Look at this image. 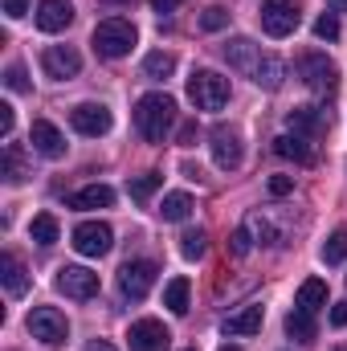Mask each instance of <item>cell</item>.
I'll use <instances>...</instances> for the list:
<instances>
[{
  "label": "cell",
  "mask_w": 347,
  "mask_h": 351,
  "mask_svg": "<svg viewBox=\"0 0 347 351\" xmlns=\"http://www.w3.org/2000/svg\"><path fill=\"white\" fill-rule=\"evenodd\" d=\"M156 274H160V265L147 262V258L127 262L123 269H119V290H123V298H131V302L147 298V294H152V286H156Z\"/></svg>",
  "instance_id": "52a82bcc"
},
{
  "label": "cell",
  "mask_w": 347,
  "mask_h": 351,
  "mask_svg": "<svg viewBox=\"0 0 347 351\" xmlns=\"http://www.w3.org/2000/svg\"><path fill=\"white\" fill-rule=\"evenodd\" d=\"M286 335H290V339H298V343H315V335H319L315 315H311V311H302V306H294V311L286 315Z\"/></svg>",
  "instance_id": "7402d4cb"
},
{
  "label": "cell",
  "mask_w": 347,
  "mask_h": 351,
  "mask_svg": "<svg viewBox=\"0 0 347 351\" xmlns=\"http://www.w3.org/2000/svg\"><path fill=\"white\" fill-rule=\"evenodd\" d=\"M180 4H184V0H152L156 12H172V8H180Z\"/></svg>",
  "instance_id": "b9f144b4"
},
{
  "label": "cell",
  "mask_w": 347,
  "mask_h": 351,
  "mask_svg": "<svg viewBox=\"0 0 347 351\" xmlns=\"http://www.w3.org/2000/svg\"><path fill=\"white\" fill-rule=\"evenodd\" d=\"M66 204H70V208H78V213H90V208H110V204H115V188H106V184H86V188H78Z\"/></svg>",
  "instance_id": "ffe728a7"
},
{
  "label": "cell",
  "mask_w": 347,
  "mask_h": 351,
  "mask_svg": "<svg viewBox=\"0 0 347 351\" xmlns=\"http://www.w3.org/2000/svg\"><path fill=\"white\" fill-rule=\"evenodd\" d=\"M86 351H115V348H110V343H106V339H94V343H90Z\"/></svg>",
  "instance_id": "7bdbcfd3"
},
{
  "label": "cell",
  "mask_w": 347,
  "mask_h": 351,
  "mask_svg": "<svg viewBox=\"0 0 347 351\" xmlns=\"http://www.w3.org/2000/svg\"><path fill=\"white\" fill-rule=\"evenodd\" d=\"M4 86L12 90V94H25V90H29V78H25V66H8V70H4Z\"/></svg>",
  "instance_id": "e575fe53"
},
{
  "label": "cell",
  "mask_w": 347,
  "mask_h": 351,
  "mask_svg": "<svg viewBox=\"0 0 347 351\" xmlns=\"http://www.w3.org/2000/svg\"><path fill=\"white\" fill-rule=\"evenodd\" d=\"M12 123H16V110H12L8 102H0V135H4V139L12 135Z\"/></svg>",
  "instance_id": "8d00e7d4"
},
{
  "label": "cell",
  "mask_w": 347,
  "mask_h": 351,
  "mask_svg": "<svg viewBox=\"0 0 347 351\" xmlns=\"http://www.w3.org/2000/svg\"><path fill=\"white\" fill-rule=\"evenodd\" d=\"M323 262L327 265L347 262V229H335V233L327 237V245H323Z\"/></svg>",
  "instance_id": "f546056e"
},
{
  "label": "cell",
  "mask_w": 347,
  "mask_h": 351,
  "mask_svg": "<svg viewBox=\"0 0 347 351\" xmlns=\"http://www.w3.org/2000/svg\"><path fill=\"white\" fill-rule=\"evenodd\" d=\"M213 143V160H217V168H225V172H233V168H241V156H246V147H241V131L237 127H213V135H208Z\"/></svg>",
  "instance_id": "8fae6325"
},
{
  "label": "cell",
  "mask_w": 347,
  "mask_h": 351,
  "mask_svg": "<svg viewBox=\"0 0 347 351\" xmlns=\"http://www.w3.org/2000/svg\"><path fill=\"white\" fill-rule=\"evenodd\" d=\"M29 143H33V152L45 156V160H62V156H66V135H62L49 119H37V123L29 127Z\"/></svg>",
  "instance_id": "9a60e30c"
},
{
  "label": "cell",
  "mask_w": 347,
  "mask_h": 351,
  "mask_svg": "<svg viewBox=\"0 0 347 351\" xmlns=\"http://www.w3.org/2000/svg\"><path fill=\"white\" fill-rule=\"evenodd\" d=\"M58 290H62L66 298L86 302V298L98 294V274L86 269V265H62V269H58Z\"/></svg>",
  "instance_id": "4fadbf2b"
},
{
  "label": "cell",
  "mask_w": 347,
  "mask_h": 351,
  "mask_svg": "<svg viewBox=\"0 0 347 351\" xmlns=\"http://www.w3.org/2000/svg\"><path fill=\"white\" fill-rule=\"evenodd\" d=\"M0 176H4L8 184H25V180H29V164H25V156H21V147H16V143H8V147H4Z\"/></svg>",
  "instance_id": "cb8c5ba5"
},
{
  "label": "cell",
  "mask_w": 347,
  "mask_h": 351,
  "mask_svg": "<svg viewBox=\"0 0 347 351\" xmlns=\"http://www.w3.org/2000/svg\"><path fill=\"white\" fill-rule=\"evenodd\" d=\"M70 123H74V131L78 135H90V139H98V135H106L110 131V110L102 106V102H78L74 110H70Z\"/></svg>",
  "instance_id": "5bb4252c"
},
{
  "label": "cell",
  "mask_w": 347,
  "mask_h": 351,
  "mask_svg": "<svg viewBox=\"0 0 347 351\" xmlns=\"http://www.w3.org/2000/svg\"><path fill=\"white\" fill-rule=\"evenodd\" d=\"M229 25V12L221 8V4H213V8H204V16H200V29H208V33H217V29H225Z\"/></svg>",
  "instance_id": "836d02e7"
},
{
  "label": "cell",
  "mask_w": 347,
  "mask_h": 351,
  "mask_svg": "<svg viewBox=\"0 0 347 351\" xmlns=\"http://www.w3.org/2000/svg\"><path fill=\"white\" fill-rule=\"evenodd\" d=\"M327 4H331L335 12H347V0H327Z\"/></svg>",
  "instance_id": "ee69618b"
},
{
  "label": "cell",
  "mask_w": 347,
  "mask_h": 351,
  "mask_svg": "<svg viewBox=\"0 0 347 351\" xmlns=\"http://www.w3.org/2000/svg\"><path fill=\"white\" fill-rule=\"evenodd\" d=\"M331 327H347V302H335L331 306Z\"/></svg>",
  "instance_id": "60d3db41"
},
{
  "label": "cell",
  "mask_w": 347,
  "mask_h": 351,
  "mask_svg": "<svg viewBox=\"0 0 347 351\" xmlns=\"http://www.w3.org/2000/svg\"><path fill=\"white\" fill-rule=\"evenodd\" d=\"M176 123V98L172 94H143L135 102V131L147 143H164Z\"/></svg>",
  "instance_id": "7a4b0ae2"
},
{
  "label": "cell",
  "mask_w": 347,
  "mask_h": 351,
  "mask_svg": "<svg viewBox=\"0 0 347 351\" xmlns=\"http://www.w3.org/2000/svg\"><path fill=\"white\" fill-rule=\"evenodd\" d=\"M270 192H274V196L294 192V176H270Z\"/></svg>",
  "instance_id": "74e56055"
},
{
  "label": "cell",
  "mask_w": 347,
  "mask_h": 351,
  "mask_svg": "<svg viewBox=\"0 0 347 351\" xmlns=\"http://www.w3.org/2000/svg\"><path fill=\"white\" fill-rule=\"evenodd\" d=\"M286 127H290L294 135L315 139V135H323V131L331 127V114H327L323 106H294V110L286 114Z\"/></svg>",
  "instance_id": "2e32d148"
},
{
  "label": "cell",
  "mask_w": 347,
  "mask_h": 351,
  "mask_svg": "<svg viewBox=\"0 0 347 351\" xmlns=\"http://www.w3.org/2000/svg\"><path fill=\"white\" fill-rule=\"evenodd\" d=\"M29 335L41 339L45 348H58V343L70 339V323H66L62 311H53V306H37V311L29 315Z\"/></svg>",
  "instance_id": "8992f818"
},
{
  "label": "cell",
  "mask_w": 347,
  "mask_h": 351,
  "mask_svg": "<svg viewBox=\"0 0 347 351\" xmlns=\"http://www.w3.org/2000/svg\"><path fill=\"white\" fill-rule=\"evenodd\" d=\"M196 143V123H184L180 127V147H192Z\"/></svg>",
  "instance_id": "ab89813d"
},
{
  "label": "cell",
  "mask_w": 347,
  "mask_h": 351,
  "mask_svg": "<svg viewBox=\"0 0 347 351\" xmlns=\"http://www.w3.org/2000/svg\"><path fill=\"white\" fill-rule=\"evenodd\" d=\"M294 70H298V78L315 90V94H331V90L339 86V70H335V62H331L327 53H319V49L298 53Z\"/></svg>",
  "instance_id": "5b68a950"
},
{
  "label": "cell",
  "mask_w": 347,
  "mask_h": 351,
  "mask_svg": "<svg viewBox=\"0 0 347 351\" xmlns=\"http://www.w3.org/2000/svg\"><path fill=\"white\" fill-rule=\"evenodd\" d=\"M246 229H250V233H258L261 245H278V241H282V233H278V229H274V225H270L261 213H254V217L246 221Z\"/></svg>",
  "instance_id": "1f68e13d"
},
{
  "label": "cell",
  "mask_w": 347,
  "mask_h": 351,
  "mask_svg": "<svg viewBox=\"0 0 347 351\" xmlns=\"http://www.w3.org/2000/svg\"><path fill=\"white\" fill-rule=\"evenodd\" d=\"M298 21H302V12L294 0H265L261 4V29L270 37H290L298 29Z\"/></svg>",
  "instance_id": "9c48e42d"
},
{
  "label": "cell",
  "mask_w": 347,
  "mask_h": 351,
  "mask_svg": "<svg viewBox=\"0 0 347 351\" xmlns=\"http://www.w3.org/2000/svg\"><path fill=\"white\" fill-rule=\"evenodd\" d=\"M204 250H208V241H204V233H200V229H188V233L180 237V254H184L188 262H200V258H204Z\"/></svg>",
  "instance_id": "4dcf8cb0"
},
{
  "label": "cell",
  "mask_w": 347,
  "mask_h": 351,
  "mask_svg": "<svg viewBox=\"0 0 347 351\" xmlns=\"http://www.w3.org/2000/svg\"><path fill=\"white\" fill-rule=\"evenodd\" d=\"M135 41H139V33H135V25L127 21V16H106V21H98L94 25V37H90V45H94V53L98 58H127L131 49H135Z\"/></svg>",
  "instance_id": "3957f363"
},
{
  "label": "cell",
  "mask_w": 347,
  "mask_h": 351,
  "mask_svg": "<svg viewBox=\"0 0 347 351\" xmlns=\"http://www.w3.org/2000/svg\"><path fill=\"white\" fill-rule=\"evenodd\" d=\"M274 152H278L282 160H294V164H311V160H315L307 135H278V139H274Z\"/></svg>",
  "instance_id": "44dd1931"
},
{
  "label": "cell",
  "mask_w": 347,
  "mask_h": 351,
  "mask_svg": "<svg viewBox=\"0 0 347 351\" xmlns=\"http://www.w3.org/2000/svg\"><path fill=\"white\" fill-rule=\"evenodd\" d=\"M225 58H229L233 70H241L261 90H282V82H286V66L274 53H261V45H254L250 37H233L225 45Z\"/></svg>",
  "instance_id": "6da1fadb"
},
{
  "label": "cell",
  "mask_w": 347,
  "mask_h": 351,
  "mask_svg": "<svg viewBox=\"0 0 347 351\" xmlns=\"http://www.w3.org/2000/svg\"><path fill=\"white\" fill-rule=\"evenodd\" d=\"M172 70H176V58L168 49H156V53L143 58V74H147V78H168Z\"/></svg>",
  "instance_id": "f1b7e54d"
},
{
  "label": "cell",
  "mask_w": 347,
  "mask_h": 351,
  "mask_svg": "<svg viewBox=\"0 0 347 351\" xmlns=\"http://www.w3.org/2000/svg\"><path fill=\"white\" fill-rule=\"evenodd\" d=\"M221 351H241V348H221Z\"/></svg>",
  "instance_id": "bcb514c9"
},
{
  "label": "cell",
  "mask_w": 347,
  "mask_h": 351,
  "mask_svg": "<svg viewBox=\"0 0 347 351\" xmlns=\"http://www.w3.org/2000/svg\"><path fill=\"white\" fill-rule=\"evenodd\" d=\"M294 306H302V311H319V306H327V282L323 278H307L302 286H298V302Z\"/></svg>",
  "instance_id": "603a6c76"
},
{
  "label": "cell",
  "mask_w": 347,
  "mask_h": 351,
  "mask_svg": "<svg viewBox=\"0 0 347 351\" xmlns=\"http://www.w3.org/2000/svg\"><path fill=\"white\" fill-rule=\"evenodd\" d=\"M4 12L16 21V16H25V12H29V0H4Z\"/></svg>",
  "instance_id": "f35d334b"
},
{
  "label": "cell",
  "mask_w": 347,
  "mask_h": 351,
  "mask_svg": "<svg viewBox=\"0 0 347 351\" xmlns=\"http://www.w3.org/2000/svg\"><path fill=\"white\" fill-rule=\"evenodd\" d=\"M70 241H74V250H78L82 258H102V254H110L115 233H110L106 221H82V225L70 233Z\"/></svg>",
  "instance_id": "ba28073f"
},
{
  "label": "cell",
  "mask_w": 347,
  "mask_h": 351,
  "mask_svg": "<svg viewBox=\"0 0 347 351\" xmlns=\"http://www.w3.org/2000/svg\"><path fill=\"white\" fill-rule=\"evenodd\" d=\"M102 4H135V0H102Z\"/></svg>",
  "instance_id": "f6af8a7d"
},
{
  "label": "cell",
  "mask_w": 347,
  "mask_h": 351,
  "mask_svg": "<svg viewBox=\"0 0 347 351\" xmlns=\"http://www.w3.org/2000/svg\"><path fill=\"white\" fill-rule=\"evenodd\" d=\"M250 245H254V237H250V229L241 225V229L229 237V250H233V258H246V254H250Z\"/></svg>",
  "instance_id": "d590c367"
},
{
  "label": "cell",
  "mask_w": 347,
  "mask_h": 351,
  "mask_svg": "<svg viewBox=\"0 0 347 351\" xmlns=\"http://www.w3.org/2000/svg\"><path fill=\"white\" fill-rule=\"evenodd\" d=\"M0 282H4V290L12 298H21L29 290V269H25V262L16 254H0Z\"/></svg>",
  "instance_id": "d6986e66"
},
{
  "label": "cell",
  "mask_w": 347,
  "mask_h": 351,
  "mask_svg": "<svg viewBox=\"0 0 347 351\" xmlns=\"http://www.w3.org/2000/svg\"><path fill=\"white\" fill-rule=\"evenodd\" d=\"M188 98H192L196 110H221L229 102V78H221L217 70H192Z\"/></svg>",
  "instance_id": "277c9868"
},
{
  "label": "cell",
  "mask_w": 347,
  "mask_h": 351,
  "mask_svg": "<svg viewBox=\"0 0 347 351\" xmlns=\"http://www.w3.org/2000/svg\"><path fill=\"white\" fill-rule=\"evenodd\" d=\"M164 188V176L160 172H143V176H131V184H127V192H131V200H139V204H147L156 192Z\"/></svg>",
  "instance_id": "d4e9b609"
},
{
  "label": "cell",
  "mask_w": 347,
  "mask_h": 351,
  "mask_svg": "<svg viewBox=\"0 0 347 351\" xmlns=\"http://www.w3.org/2000/svg\"><path fill=\"white\" fill-rule=\"evenodd\" d=\"M29 237H33L37 245H53V241H58V217H53V213H41V217H33V225H29Z\"/></svg>",
  "instance_id": "83f0119b"
},
{
  "label": "cell",
  "mask_w": 347,
  "mask_h": 351,
  "mask_svg": "<svg viewBox=\"0 0 347 351\" xmlns=\"http://www.w3.org/2000/svg\"><path fill=\"white\" fill-rule=\"evenodd\" d=\"M188 213H192V196L188 192H168L164 204H160V217L164 221H188Z\"/></svg>",
  "instance_id": "4316f807"
},
{
  "label": "cell",
  "mask_w": 347,
  "mask_h": 351,
  "mask_svg": "<svg viewBox=\"0 0 347 351\" xmlns=\"http://www.w3.org/2000/svg\"><path fill=\"white\" fill-rule=\"evenodd\" d=\"M127 343H131V351H168L172 348V331L160 319H139V323H131Z\"/></svg>",
  "instance_id": "7c38bea8"
},
{
  "label": "cell",
  "mask_w": 347,
  "mask_h": 351,
  "mask_svg": "<svg viewBox=\"0 0 347 351\" xmlns=\"http://www.w3.org/2000/svg\"><path fill=\"white\" fill-rule=\"evenodd\" d=\"M70 21H74L70 0H41L37 4V29L41 33H62V29H70Z\"/></svg>",
  "instance_id": "e0dca14e"
},
{
  "label": "cell",
  "mask_w": 347,
  "mask_h": 351,
  "mask_svg": "<svg viewBox=\"0 0 347 351\" xmlns=\"http://www.w3.org/2000/svg\"><path fill=\"white\" fill-rule=\"evenodd\" d=\"M188 278H172L168 286H164V306L172 311V315H188Z\"/></svg>",
  "instance_id": "484cf974"
},
{
  "label": "cell",
  "mask_w": 347,
  "mask_h": 351,
  "mask_svg": "<svg viewBox=\"0 0 347 351\" xmlns=\"http://www.w3.org/2000/svg\"><path fill=\"white\" fill-rule=\"evenodd\" d=\"M261 319H265V311H261L258 302H250V306H241L237 315H229V319L221 323V331H225L229 339H237V335H258Z\"/></svg>",
  "instance_id": "ac0fdd59"
},
{
  "label": "cell",
  "mask_w": 347,
  "mask_h": 351,
  "mask_svg": "<svg viewBox=\"0 0 347 351\" xmlns=\"http://www.w3.org/2000/svg\"><path fill=\"white\" fill-rule=\"evenodd\" d=\"M41 70H45V78H53V82H70V78H78V70H82V53H78L74 45H49V49L41 53Z\"/></svg>",
  "instance_id": "30bf717a"
},
{
  "label": "cell",
  "mask_w": 347,
  "mask_h": 351,
  "mask_svg": "<svg viewBox=\"0 0 347 351\" xmlns=\"http://www.w3.org/2000/svg\"><path fill=\"white\" fill-rule=\"evenodd\" d=\"M315 37H319V41H335V37H339V16H335V12H323V16L315 21Z\"/></svg>",
  "instance_id": "d6a6232c"
}]
</instances>
